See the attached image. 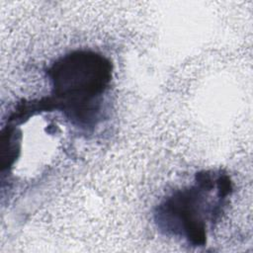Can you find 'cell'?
<instances>
[{
    "label": "cell",
    "instance_id": "cell-1",
    "mask_svg": "<svg viewBox=\"0 0 253 253\" xmlns=\"http://www.w3.org/2000/svg\"><path fill=\"white\" fill-rule=\"evenodd\" d=\"M46 74L53 110L80 128L94 127L113 76L110 59L94 50L77 49L57 58Z\"/></svg>",
    "mask_w": 253,
    "mask_h": 253
},
{
    "label": "cell",
    "instance_id": "cell-2",
    "mask_svg": "<svg viewBox=\"0 0 253 253\" xmlns=\"http://www.w3.org/2000/svg\"><path fill=\"white\" fill-rule=\"evenodd\" d=\"M230 177L220 170H203L191 185L175 190L156 207L154 219L165 234L204 246L232 195Z\"/></svg>",
    "mask_w": 253,
    "mask_h": 253
}]
</instances>
